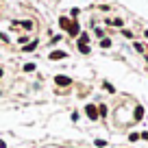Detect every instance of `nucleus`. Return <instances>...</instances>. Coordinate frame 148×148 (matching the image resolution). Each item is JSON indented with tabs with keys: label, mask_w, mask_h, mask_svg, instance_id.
Listing matches in <instances>:
<instances>
[{
	"label": "nucleus",
	"mask_w": 148,
	"mask_h": 148,
	"mask_svg": "<svg viewBox=\"0 0 148 148\" xmlns=\"http://www.w3.org/2000/svg\"><path fill=\"white\" fill-rule=\"evenodd\" d=\"M85 111H87V116H89V118H96V116H98V111L94 109L92 105H87V107H85Z\"/></svg>",
	"instance_id": "1"
},
{
	"label": "nucleus",
	"mask_w": 148,
	"mask_h": 148,
	"mask_svg": "<svg viewBox=\"0 0 148 148\" xmlns=\"http://www.w3.org/2000/svg\"><path fill=\"white\" fill-rule=\"evenodd\" d=\"M72 81L68 79V76H57V85H70Z\"/></svg>",
	"instance_id": "2"
},
{
	"label": "nucleus",
	"mask_w": 148,
	"mask_h": 148,
	"mask_svg": "<svg viewBox=\"0 0 148 148\" xmlns=\"http://www.w3.org/2000/svg\"><path fill=\"white\" fill-rule=\"evenodd\" d=\"M65 57V52L63 50H55V52H50V59H63Z\"/></svg>",
	"instance_id": "3"
},
{
	"label": "nucleus",
	"mask_w": 148,
	"mask_h": 148,
	"mask_svg": "<svg viewBox=\"0 0 148 148\" xmlns=\"http://www.w3.org/2000/svg\"><path fill=\"white\" fill-rule=\"evenodd\" d=\"M142 113H144V109H142V107H137V109H135V118L139 120V118H142Z\"/></svg>",
	"instance_id": "4"
},
{
	"label": "nucleus",
	"mask_w": 148,
	"mask_h": 148,
	"mask_svg": "<svg viewBox=\"0 0 148 148\" xmlns=\"http://www.w3.org/2000/svg\"><path fill=\"white\" fill-rule=\"evenodd\" d=\"M24 70H26V72H33V70H35V65H33V63H26V65H24Z\"/></svg>",
	"instance_id": "5"
},
{
	"label": "nucleus",
	"mask_w": 148,
	"mask_h": 148,
	"mask_svg": "<svg viewBox=\"0 0 148 148\" xmlns=\"http://www.w3.org/2000/svg\"><path fill=\"white\" fill-rule=\"evenodd\" d=\"M0 39H2V35H0Z\"/></svg>",
	"instance_id": "6"
},
{
	"label": "nucleus",
	"mask_w": 148,
	"mask_h": 148,
	"mask_svg": "<svg viewBox=\"0 0 148 148\" xmlns=\"http://www.w3.org/2000/svg\"><path fill=\"white\" fill-rule=\"evenodd\" d=\"M146 37H148V33H146Z\"/></svg>",
	"instance_id": "7"
}]
</instances>
